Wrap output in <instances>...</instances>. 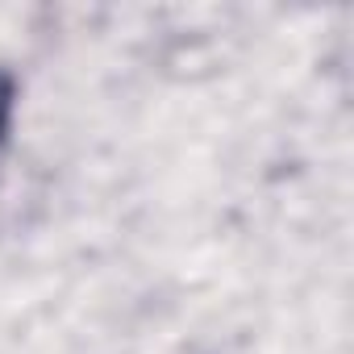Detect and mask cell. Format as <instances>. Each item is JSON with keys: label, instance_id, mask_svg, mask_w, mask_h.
Segmentation results:
<instances>
[{"label": "cell", "instance_id": "cell-1", "mask_svg": "<svg viewBox=\"0 0 354 354\" xmlns=\"http://www.w3.org/2000/svg\"><path fill=\"white\" fill-rule=\"evenodd\" d=\"M13 104H17V84L9 71H0V150H5L9 129H13Z\"/></svg>", "mask_w": 354, "mask_h": 354}]
</instances>
